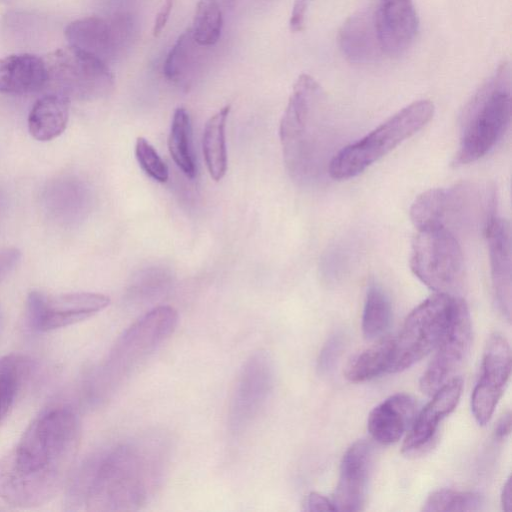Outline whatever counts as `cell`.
<instances>
[{"mask_svg": "<svg viewBox=\"0 0 512 512\" xmlns=\"http://www.w3.org/2000/svg\"><path fill=\"white\" fill-rule=\"evenodd\" d=\"M169 456V440L156 432L95 453L73 474L66 504L71 510H140L161 486Z\"/></svg>", "mask_w": 512, "mask_h": 512, "instance_id": "obj_1", "label": "cell"}, {"mask_svg": "<svg viewBox=\"0 0 512 512\" xmlns=\"http://www.w3.org/2000/svg\"><path fill=\"white\" fill-rule=\"evenodd\" d=\"M79 435L78 417L70 407L42 412L0 459V498L23 508L50 501L70 474Z\"/></svg>", "mask_w": 512, "mask_h": 512, "instance_id": "obj_2", "label": "cell"}, {"mask_svg": "<svg viewBox=\"0 0 512 512\" xmlns=\"http://www.w3.org/2000/svg\"><path fill=\"white\" fill-rule=\"evenodd\" d=\"M326 108L319 83L310 75L301 74L279 128L286 170L298 183L311 182L324 168L330 137Z\"/></svg>", "mask_w": 512, "mask_h": 512, "instance_id": "obj_3", "label": "cell"}, {"mask_svg": "<svg viewBox=\"0 0 512 512\" xmlns=\"http://www.w3.org/2000/svg\"><path fill=\"white\" fill-rule=\"evenodd\" d=\"M510 80V67L503 63L465 106L454 166L479 160L503 137L511 119Z\"/></svg>", "mask_w": 512, "mask_h": 512, "instance_id": "obj_4", "label": "cell"}, {"mask_svg": "<svg viewBox=\"0 0 512 512\" xmlns=\"http://www.w3.org/2000/svg\"><path fill=\"white\" fill-rule=\"evenodd\" d=\"M429 100L404 107L358 141L338 151L328 163V173L336 180L355 177L421 130L433 117Z\"/></svg>", "mask_w": 512, "mask_h": 512, "instance_id": "obj_5", "label": "cell"}, {"mask_svg": "<svg viewBox=\"0 0 512 512\" xmlns=\"http://www.w3.org/2000/svg\"><path fill=\"white\" fill-rule=\"evenodd\" d=\"M177 311L158 306L131 324L118 338L103 367L104 388L114 389L128 378L174 332Z\"/></svg>", "mask_w": 512, "mask_h": 512, "instance_id": "obj_6", "label": "cell"}, {"mask_svg": "<svg viewBox=\"0 0 512 512\" xmlns=\"http://www.w3.org/2000/svg\"><path fill=\"white\" fill-rule=\"evenodd\" d=\"M455 298L435 293L409 313L393 338L388 373L411 367L437 347L448 326Z\"/></svg>", "mask_w": 512, "mask_h": 512, "instance_id": "obj_7", "label": "cell"}, {"mask_svg": "<svg viewBox=\"0 0 512 512\" xmlns=\"http://www.w3.org/2000/svg\"><path fill=\"white\" fill-rule=\"evenodd\" d=\"M410 267L428 288L452 295L464 278L463 253L454 232L445 227L417 229Z\"/></svg>", "mask_w": 512, "mask_h": 512, "instance_id": "obj_8", "label": "cell"}, {"mask_svg": "<svg viewBox=\"0 0 512 512\" xmlns=\"http://www.w3.org/2000/svg\"><path fill=\"white\" fill-rule=\"evenodd\" d=\"M44 61L48 81L69 99H99L114 87V77L106 62L72 46L54 51Z\"/></svg>", "mask_w": 512, "mask_h": 512, "instance_id": "obj_9", "label": "cell"}, {"mask_svg": "<svg viewBox=\"0 0 512 512\" xmlns=\"http://www.w3.org/2000/svg\"><path fill=\"white\" fill-rule=\"evenodd\" d=\"M274 387V366L269 354L260 350L244 363L231 400L229 427L240 434L248 429L267 405Z\"/></svg>", "mask_w": 512, "mask_h": 512, "instance_id": "obj_10", "label": "cell"}, {"mask_svg": "<svg viewBox=\"0 0 512 512\" xmlns=\"http://www.w3.org/2000/svg\"><path fill=\"white\" fill-rule=\"evenodd\" d=\"M109 303V297L99 293L47 294L33 291L26 304L27 322L36 331H50L89 318Z\"/></svg>", "mask_w": 512, "mask_h": 512, "instance_id": "obj_11", "label": "cell"}, {"mask_svg": "<svg viewBox=\"0 0 512 512\" xmlns=\"http://www.w3.org/2000/svg\"><path fill=\"white\" fill-rule=\"evenodd\" d=\"M472 343V324L468 306L455 298L453 310L432 361L420 378V390L432 395L462 365Z\"/></svg>", "mask_w": 512, "mask_h": 512, "instance_id": "obj_12", "label": "cell"}, {"mask_svg": "<svg viewBox=\"0 0 512 512\" xmlns=\"http://www.w3.org/2000/svg\"><path fill=\"white\" fill-rule=\"evenodd\" d=\"M511 373V350L500 333H493L483 352L481 371L471 396V410L476 422L485 425L491 419Z\"/></svg>", "mask_w": 512, "mask_h": 512, "instance_id": "obj_13", "label": "cell"}, {"mask_svg": "<svg viewBox=\"0 0 512 512\" xmlns=\"http://www.w3.org/2000/svg\"><path fill=\"white\" fill-rule=\"evenodd\" d=\"M64 33L69 46L106 62L108 58L115 56L129 39L132 23L125 15L111 19L89 16L71 22Z\"/></svg>", "mask_w": 512, "mask_h": 512, "instance_id": "obj_14", "label": "cell"}, {"mask_svg": "<svg viewBox=\"0 0 512 512\" xmlns=\"http://www.w3.org/2000/svg\"><path fill=\"white\" fill-rule=\"evenodd\" d=\"M372 463L373 449L369 442L358 440L346 450L332 500L336 510L360 511L363 509Z\"/></svg>", "mask_w": 512, "mask_h": 512, "instance_id": "obj_15", "label": "cell"}, {"mask_svg": "<svg viewBox=\"0 0 512 512\" xmlns=\"http://www.w3.org/2000/svg\"><path fill=\"white\" fill-rule=\"evenodd\" d=\"M374 12L378 41L383 54L397 56L413 43L418 16L412 0H379Z\"/></svg>", "mask_w": 512, "mask_h": 512, "instance_id": "obj_16", "label": "cell"}, {"mask_svg": "<svg viewBox=\"0 0 512 512\" xmlns=\"http://www.w3.org/2000/svg\"><path fill=\"white\" fill-rule=\"evenodd\" d=\"M462 389V379L453 377L432 394V399L411 424L402 445L403 453H419L431 444L440 422L456 408Z\"/></svg>", "mask_w": 512, "mask_h": 512, "instance_id": "obj_17", "label": "cell"}, {"mask_svg": "<svg viewBox=\"0 0 512 512\" xmlns=\"http://www.w3.org/2000/svg\"><path fill=\"white\" fill-rule=\"evenodd\" d=\"M490 258L495 302L503 316L511 319V232L509 222L493 216L484 229Z\"/></svg>", "mask_w": 512, "mask_h": 512, "instance_id": "obj_18", "label": "cell"}, {"mask_svg": "<svg viewBox=\"0 0 512 512\" xmlns=\"http://www.w3.org/2000/svg\"><path fill=\"white\" fill-rule=\"evenodd\" d=\"M416 402L408 394L396 393L375 406L368 416L367 429L383 445L397 442L412 424Z\"/></svg>", "mask_w": 512, "mask_h": 512, "instance_id": "obj_19", "label": "cell"}, {"mask_svg": "<svg viewBox=\"0 0 512 512\" xmlns=\"http://www.w3.org/2000/svg\"><path fill=\"white\" fill-rule=\"evenodd\" d=\"M339 45L345 57L357 64L373 62L382 55L374 12L364 10L348 18L339 33Z\"/></svg>", "mask_w": 512, "mask_h": 512, "instance_id": "obj_20", "label": "cell"}, {"mask_svg": "<svg viewBox=\"0 0 512 512\" xmlns=\"http://www.w3.org/2000/svg\"><path fill=\"white\" fill-rule=\"evenodd\" d=\"M48 82L45 61L21 53L0 58V92L27 94L41 90Z\"/></svg>", "mask_w": 512, "mask_h": 512, "instance_id": "obj_21", "label": "cell"}, {"mask_svg": "<svg viewBox=\"0 0 512 512\" xmlns=\"http://www.w3.org/2000/svg\"><path fill=\"white\" fill-rule=\"evenodd\" d=\"M204 47L198 44L188 28L171 47L163 64V74L168 81L188 89L196 80L204 60Z\"/></svg>", "mask_w": 512, "mask_h": 512, "instance_id": "obj_22", "label": "cell"}, {"mask_svg": "<svg viewBox=\"0 0 512 512\" xmlns=\"http://www.w3.org/2000/svg\"><path fill=\"white\" fill-rule=\"evenodd\" d=\"M70 99L59 93L45 95L35 102L29 116L30 134L39 141H49L64 132L69 118Z\"/></svg>", "mask_w": 512, "mask_h": 512, "instance_id": "obj_23", "label": "cell"}, {"mask_svg": "<svg viewBox=\"0 0 512 512\" xmlns=\"http://www.w3.org/2000/svg\"><path fill=\"white\" fill-rule=\"evenodd\" d=\"M226 105L206 122L203 133V154L207 170L215 181L221 180L227 171L226 122L230 112Z\"/></svg>", "mask_w": 512, "mask_h": 512, "instance_id": "obj_24", "label": "cell"}, {"mask_svg": "<svg viewBox=\"0 0 512 512\" xmlns=\"http://www.w3.org/2000/svg\"><path fill=\"white\" fill-rule=\"evenodd\" d=\"M392 347L393 338H383L354 355L345 367L346 379L353 383L365 382L387 372Z\"/></svg>", "mask_w": 512, "mask_h": 512, "instance_id": "obj_25", "label": "cell"}, {"mask_svg": "<svg viewBox=\"0 0 512 512\" xmlns=\"http://www.w3.org/2000/svg\"><path fill=\"white\" fill-rule=\"evenodd\" d=\"M168 149L177 167L188 177L196 175L192 150V127L188 111L178 107L173 114L168 136Z\"/></svg>", "mask_w": 512, "mask_h": 512, "instance_id": "obj_26", "label": "cell"}, {"mask_svg": "<svg viewBox=\"0 0 512 512\" xmlns=\"http://www.w3.org/2000/svg\"><path fill=\"white\" fill-rule=\"evenodd\" d=\"M235 0H199L190 27L195 41L210 47L218 42L224 25L226 10Z\"/></svg>", "mask_w": 512, "mask_h": 512, "instance_id": "obj_27", "label": "cell"}, {"mask_svg": "<svg viewBox=\"0 0 512 512\" xmlns=\"http://www.w3.org/2000/svg\"><path fill=\"white\" fill-rule=\"evenodd\" d=\"M392 309L388 296L376 283L369 285L363 316L362 331L368 340H375L382 336L391 323Z\"/></svg>", "mask_w": 512, "mask_h": 512, "instance_id": "obj_28", "label": "cell"}, {"mask_svg": "<svg viewBox=\"0 0 512 512\" xmlns=\"http://www.w3.org/2000/svg\"><path fill=\"white\" fill-rule=\"evenodd\" d=\"M32 368L30 359L11 353L0 358V411L5 415Z\"/></svg>", "mask_w": 512, "mask_h": 512, "instance_id": "obj_29", "label": "cell"}, {"mask_svg": "<svg viewBox=\"0 0 512 512\" xmlns=\"http://www.w3.org/2000/svg\"><path fill=\"white\" fill-rule=\"evenodd\" d=\"M446 189H430L420 194L410 208V219L417 229L445 227Z\"/></svg>", "mask_w": 512, "mask_h": 512, "instance_id": "obj_30", "label": "cell"}, {"mask_svg": "<svg viewBox=\"0 0 512 512\" xmlns=\"http://www.w3.org/2000/svg\"><path fill=\"white\" fill-rule=\"evenodd\" d=\"M484 505L481 494L472 491L440 489L432 492L425 500V512L479 511Z\"/></svg>", "mask_w": 512, "mask_h": 512, "instance_id": "obj_31", "label": "cell"}, {"mask_svg": "<svg viewBox=\"0 0 512 512\" xmlns=\"http://www.w3.org/2000/svg\"><path fill=\"white\" fill-rule=\"evenodd\" d=\"M135 156L141 169L150 178L160 183H165L168 180V166L156 149L144 137L136 139Z\"/></svg>", "mask_w": 512, "mask_h": 512, "instance_id": "obj_32", "label": "cell"}, {"mask_svg": "<svg viewBox=\"0 0 512 512\" xmlns=\"http://www.w3.org/2000/svg\"><path fill=\"white\" fill-rule=\"evenodd\" d=\"M344 343V335L340 332H335L327 339L317 360V369L320 374L326 375L333 370L342 353Z\"/></svg>", "mask_w": 512, "mask_h": 512, "instance_id": "obj_33", "label": "cell"}, {"mask_svg": "<svg viewBox=\"0 0 512 512\" xmlns=\"http://www.w3.org/2000/svg\"><path fill=\"white\" fill-rule=\"evenodd\" d=\"M311 2L312 0H295L289 20V27L292 32L303 30L306 13Z\"/></svg>", "mask_w": 512, "mask_h": 512, "instance_id": "obj_34", "label": "cell"}, {"mask_svg": "<svg viewBox=\"0 0 512 512\" xmlns=\"http://www.w3.org/2000/svg\"><path fill=\"white\" fill-rule=\"evenodd\" d=\"M305 511H335L332 501L317 492L309 493L303 502Z\"/></svg>", "mask_w": 512, "mask_h": 512, "instance_id": "obj_35", "label": "cell"}, {"mask_svg": "<svg viewBox=\"0 0 512 512\" xmlns=\"http://www.w3.org/2000/svg\"><path fill=\"white\" fill-rule=\"evenodd\" d=\"M20 251L16 248L0 250V279L6 276L20 260Z\"/></svg>", "mask_w": 512, "mask_h": 512, "instance_id": "obj_36", "label": "cell"}, {"mask_svg": "<svg viewBox=\"0 0 512 512\" xmlns=\"http://www.w3.org/2000/svg\"><path fill=\"white\" fill-rule=\"evenodd\" d=\"M173 5L174 0H165L159 12L157 13L152 29L153 35L155 37L159 36L165 28L169 20Z\"/></svg>", "mask_w": 512, "mask_h": 512, "instance_id": "obj_37", "label": "cell"}, {"mask_svg": "<svg viewBox=\"0 0 512 512\" xmlns=\"http://www.w3.org/2000/svg\"><path fill=\"white\" fill-rule=\"evenodd\" d=\"M511 432V413L507 412L498 420L494 434L499 440L505 439Z\"/></svg>", "mask_w": 512, "mask_h": 512, "instance_id": "obj_38", "label": "cell"}, {"mask_svg": "<svg viewBox=\"0 0 512 512\" xmlns=\"http://www.w3.org/2000/svg\"><path fill=\"white\" fill-rule=\"evenodd\" d=\"M511 503H512L511 479L508 478L503 486L502 493H501L502 509L507 512L511 511V506H512Z\"/></svg>", "mask_w": 512, "mask_h": 512, "instance_id": "obj_39", "label": "cell"}, {"mask_svg": "<svg viewBox=\"0 0 512 512\" xmlns=\"http://www.w3.org/2000/svg\"><path fill=\"white\" fill-rule=\"evenodd\" d=\"M1 327H2V317H1V311H0V330H1Z\"/></svg>", "mask_w": 512, "mask_h": 512, "instance_id": "obj_40", "label": "cell"}]
</instances>
